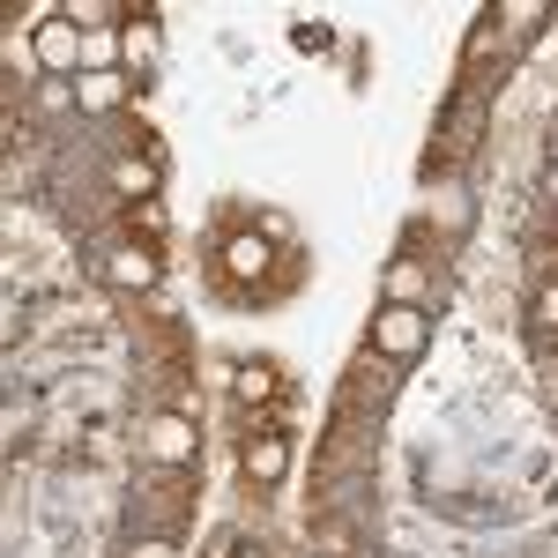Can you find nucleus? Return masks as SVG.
Wrapping results in <instances>:
<instances>
[{"label":"nucleus","mask_w":558,"mask_h":558,"mask_svg":"<svg viewBox=\"0 0 558 558\" xmlns=\"http://www.w3.org/2000/svg\"><path fill=\"white\" fill-rule=\"evenodd\" d=\"M425 343H432L425 305H380V320H373V350H380V357H417Z\"/></svg>","instance_id":"nucleus-1"},{"label":"nucleus","mask_w":558,"mask_h":558,"mask_svg":"<svg viewBox=\"0 0 558 558\" xmlns=\"http://www.w3.org/2000/svg\"><path fill=\"white\" fill-rule=\"evenodd\" d=\"M31 52H38L45 75H83V31L68 15H52L45 31H31Z\"/></svg>","instance_id":"nucleus-2"},{"label":"nucleus","mask_w":558,"mask_h":558,"mask_svg":"<svg viewBox=\"0 0 558 558\" xmlns=\"http://www.w3.org/2000/svg\"><path fill=\"white\" fill-rule=\"evenodd\" d=\"M142 447H149V462H186V454L202 447V432L186 425L179 410H165V417H149V432H142Z\"/></svg>","instance_id":"nucleus-3"},{"label":"nucleus","mask_w":558,"mask_h":558,"mask_svg":"<svg viewBox=\"0 0 558 558\" xmlns=\"http://www.w3.org/2000/svg\"><path fill=\"white\" fill-rule=\"evenodd\" d=\"M128 105V75H75V112H120Z\"/></svg>","instance_id":"nucleus-4"},{"label":"nucleus","mask_w":558,"mask_h":558,"mask_svg":"<svg viewBox=\"0 0 558 558\" xmlns=\"http://www.w3.org/2000/svg\"><path fill=\"white\" fill-rule=\"evenodd\" d=\"M105 276H112L120 291H149V283H157V254H149V246H120V254H105Z\"/></svg>","instance_id":"nucleus-5"},{"label":"nucleus","mask_w":558,"mask_h":558,"mask_svg":"<svg viewBox=\"0 0 558 558\" xmlns=\"http://www.w3.org/2000/svg\"><path fill=\"white\" fill-rule=\"evenodd\" d=\"M268 239H260V231H239V239H231V246H223V268H231V276H239V283H254V276H268Z\"/></svg>","instance_id":"nucleus-6"},{"label":"nucleus","mask_w":558,"mask_h":558,"mask_svg":"<svg viewBox=\"0 0 558 558\" xmlns=\"http://www.w3.org/2000/svg\"><path fill=\"white\" fill-rule=\"evenodd\" d=\"M239 462H246V476H254V484H276V476L291 470V447L260 432V439H246V454H239Z\"/></svg>","instance_id":"nucleus-7"},{"label":"nucleus","mask_w":558,"mask_h":558,"mask_svg":"<svg viewBox=\"0 0 558 558\" xmlns=\"http://www.w3.org/2000/svg\"><path fill=\"white\" fill-rule=\"evenodd\" d=\"M112 186H120L134 209H142V202L157 194V165H149V157H120V165H112Z\"/></svg>","instance_id":"nucleus-8"},{"label":"nucleus","mask_w":558,"mask_h":558,"mask_svg":"<svg viewBox=\"0 0 558 558\" xmlns=\"http://www.w3.org/2000/svg\"><path fill=\"white\" fill-rule=\"evenodd\" d=\"M157 45H165V38H157V23H149V15H142V23H128V31H120V52H128L134 68H149V60H157Z\"/></svg>","instance_id":"nucleus-9"},{"label":"nucleus","mask_w":558,"mask_h":558,"mask_svg":"<svg viewBox=\"0 0 558 558\" xmlns=\"http://www.w3.org/2000/svg\"><path fill=\"white\" fill-rule=\"evenodd\" d=\"M112 52H120V31H83V75H112Z\"/></svg>","instance_id":"nucleus-10"},{"label":"nucleus","mask_w":558,"mask_h":558,"mask_svg":"<svg viewBox=\"0 0 558 558\" xmlns=\"http://www.w3.org/2000/svg\"><path fill=\"white\" fill-rule=\"evenodd\" d=\"M231 387H239V402H268V395H276V373H268V365H239Z\"/></svg>","instance_id":"nucleus-11"},{"label":"nucleus","mask_w":558,"mask_h":558,"mask_svg":"<svg viewBox=\"0 0 558 558\" xmlns=\"http://www.w3.org/2000/svg\"><path fill=\"white\" fill-rule=\"evenodd\" d=\"M313 544H320L328 558H350V551H357V536H350L343 521H320V529H313Z\"/></svg>","instance_id":"nucleus-12"},{"label":"nucleus","mask_w":558,"mask_h":558,"mask_svg":"<svg viewBox=\"0 0 558 558\" xmlns=\"http://www.w3.org/2000/svg\"><path fill=\"white\" fill-rule=\"evenodd\" d=\"M417 283H425L417 268H395V276H387V291H395V305H410V299H417Z\"/></svg>","instance_id":"nucleus-13"},{"label":"nucleus","mask_w":558,"mask_h":558,"mask_svg":"<svg viewBox=\"0 0 558 558\" xmlns=\"http://www.w3.org/2000/svg\"><path fill=\"white\" fill-rule=\"evenodd\" d=\"M128 558H179L172 544H165V536H134V551Z\"/></svg>","instance_id":"nucleus-14"},{"label":"nucleus","mask_w":558,"mask_h":558,"mask_svg":"<svg viewBox=\"0 0 558 558\" xmlns=\"http://www.w3.org/2000/svg\"><path fill=\"white\" fill-rule=\"evenodd\" d=\"M536 320H544V328H558V283L544 291V299H536Z\"/></svg>","instance_id":"nucleus-15"},{"label":"nucleus","mask_w":558,"mask_h":558,"mask_svg":"<svg viewBox=\"0 0 558 558\" xmlns=\"http://www.w3.org/2000/svg\"><path fill=\"white\" fill-rule=\"evenodd\" d=\"M544 194H551V202H558V157H551V172H544Z\"/></svg>","instance_id":"nucleus-16"},{"label":"nucleus","mask_w":558,"mask_h":558,"mask_svg":"<svg viewBox=\"0 0 558 558\" xmlns=\"http://www.w3.org/2000/svg\"><path fill=\"white\" fill-rule=\"evenodd\" d=\"M551 149H558V134H551Z\"/></svg>","instance_id":"nucleus-17"}]
</instances>
